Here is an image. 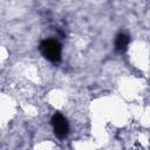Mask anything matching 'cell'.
<instances>
[{
	"instance_id": "obj_1",
	"label": "cell",
	"mask_w": 150,
	"mask_h": 150,
	"mask_svg": "<svg viewBox=\"0 0 150 150\" xmlns=\"http://www.w3.org/2000/svg\"><path fill=\"white\" fill-rule=\"evenodd\" d=\"M41 54L50 62L56 63L61 60V45L53 39H46L40 43Z\"/></svg>"
},
{
	"instance_id": "obj_2",
	"label": "cell",
	"mask_w": 150,
	"mask_h": 150,
	"mask_svg": "<svg viewBox=\"0 0 150 150\" xmlns=\"http://www.w3.org/2000/svg\"><path fill=\"white\" fill-rule=\"evenodd\" d=\"M52 125H53L55 135L59 138L62 139V138H64L68 135V131H69L68 122L63 117V115H61L60 112H55L53 115V117H52Z\"/></svg>"
},
{
	"instance_id": "obj_3",
	"label": "cell",
	"mask_w": 150,
	"mask_h": 150,
	"mask_svg": "<svg viewBox=\"0 0 150 150\" xmlns=\"http://www.w3.org/2000/svg\"><path fill=\"white\" fill-rule=\"evenodd\" d=\"M129 41H130L129 40V36L125 35V34H123V33H121L115 39V48L118 52H124L127 49L128 45H129Z\"/></svg>"
}]
</instances>
